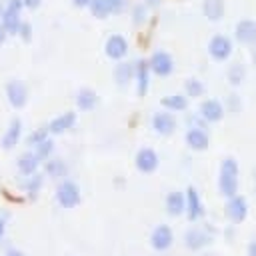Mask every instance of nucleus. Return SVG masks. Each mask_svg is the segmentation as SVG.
<instances>
[{
    "instance_id": "nucleus-13",
    "label": "nucleus",
    "mask_w": 256,
    "mask_h": 256,
    "mask_svg": "<svg viewBox=\"0 0 256 256\" xmlns=\"http://www.w3.org/2000/svg\"><path fill=\"white\" fill-rule=\"evenodd\" d=\"M224 112H226L224 110V104L220 100H216V98L204 100L200 104V110H198V114H200V118L204 122H220L224 118Z\"/></svg>"
},
{
    "instance_id": "nucleus-16",
    "label": "nucleus",
    "mask_w": 256,
    "mask_h": 256,
    "mask_svg": "<svg viewBox=\"0 0 256 256\" xmlns=\"http://www.w3.org/2000/svg\"><path fill=\"white\" fill-rule=\"evenodd\" d=\"M150 64L148 60H138L134 62V80H136V94L138 96H146L148 86H150Z\"/></svg>"
},
{
    "instance_id": "nucleus-43",
    "label": "nucleus",
    "mask_w": 256,
    "mask_h": 256,
    "mask_svg": "<svg viewBox=\"0 0 256 256\" xmlns=\"http://www.w3.org/2000/svg\"><path fill=\"white\" fill-rule=\"evenodd\" d=\"M252 62L256 64V44H254V48H252Z\"/></svg>"
},
{
    "instance_id": "nucleus-15",
    "label": "nucleus",
    "mask_w": 256,
    "mask_h": 256,
    "mask_svg": "<svg viewBox=\"0 0 256 256\" xmlns=\"http://www.w3.org/2000/svg\"><path fill=\"white\" fill-rule=\"evenodd\" d=\"M186 216L188 220H200L204 216V204H202V198L198 194V190L194 186H188L186 188Z\"/></svg>"
},
{
    "instance_id": "nucleus-42",
    "label": "nucleus",
    "mask_w": 256,
    "mask_h": 256,
    "mask_svg": "<svg viewBox=\"0 0 256 256\" xmlns=\"http://www.w3.org/2000/svg\"><path fill=\"white\" fill-rule=\"evenodd\" d=\"M160 0H146V6H158Z\"/></svg>"
},
{
    "instance_id": "nucleus-34",
    "label": "nucleus",
    "mask_w": 256,
    "mask_h": 256,
    "mask_svg": "<svg viewBox=\"0 0 256 256\" xmlns=\"http://www.w3.org/2000/svg\"><path fill=\"white\" fill-rule=\"evenodd\" d=\"M18 36L22 38V42H30L32 40V24L30 22H22L20 30H18Z\"/></svg>"
},
{
    "instance_id": "nucleus-9",
    "label": "nucleus",
    "mask_w": 256,
    "mask_h": 256,
    "mask_svg": "<svg viewBox=\"0 0 256 256\" xmlns=\"http://www.w3.org/2000/svg\"><path fill=\"white\" fill-rule=\"evenodd\" d=\"M6 98L12 108H24L28 102V88L20 80H10L6 84Z\"/></svg>"
},
{
    "instance_id": "nucleus-26",
    "label": "nucleus",
    "mask_w": 256,
    "mask_h": 256,
    "mask_svg": "<svg viewBox=\"0 0 256 256\" xmlns=\"http://www.w3.org/2000/svg\"><path fill=\"white\" fill-rule=\"evenodd\" d=\"M44 172H46V176H50V178H64L66 176V172H68V166H66V162L64 160H60V158H48L46 160V164H44Z\"/></svg>"
},
{
    "instance_id": "nucleus-20",
    "label": "nucleus",
    "mask_w": 256,
    "mask_h": 256,
    "mask_svg": "<svg viewBox=\"0 0 256 256\" xmlns=\"http://www.w3.org/2000/svg\"><path fill=\"white\" fill-rule=\"evenodd\" d=\"M20 136H22V122H20L18 118H14V120H10L6 132H4V136H2V140H0L2 148H4V150L14 148V146L20 142Z\"/></svg>"
},
{
    "instance_id": "nucleus-21",
    "label": "nucleus",
    "mask_w": 256,
    "mask_h": 256,
    "mask_svg": "<svg viewBox=\"0 0 256 256\" xmlns=\"http://www.w3.org/2000/svg\"><path fill=\"white\" fill-rule=\"evenodd\" d=\"M202 12H204L206 20H210V22H220V20L224 18V12H226L224 0H204V2H202Z\"/></svg>"
},
{
    "instance_id": "nucleus-19",
    "label": "nucleus",
    "mask_w": 256,
    "mask_h": 256,
    "mask_svg": "<svg viewBox=\"0 0 256 256\" xmlns=\"http://www.w3.org/2000/svg\"><path fill=\"white\" fill-rule=\"evenodd\" d=\"M184 244H186L188 250H194L196 252V250H202L204 246L210 244V236L204 230H200V228H190L184 234Z\"/></svg>"
},
{
    "instance_id": "nucleus-22",
    "label": "nucleus",
    "mask_w": 256,
    "mask_h": 256,
    "mask_svg": "<svg viewBox=\"0 0 256 256\" xmlns=\"http://www.w3.org/2000/svg\"><path fill=\"white\" fill-rule=\"evenodd\" d=\"M38 164H40V160H38V156H36L34 152H24V154H20V156H18V160H16L18 172H20L22 176L36 174Z\"/></svg>"
},
{
    "instance_id": "nucleus-37",
    "label": "nucleus",
    "mask_w": 256,
    "mask_h": 256,
    "mask_svg": "<svg viewBox=\"0 0 256 256\" xmlns=\"http://www.w3.org/2000/svg\"><path fill=\"white\" fill-rule=\"evenodd\" d=\"M90 2H92V0H72V4H74L76 8H88Z\"/></svg>"
},
{
    "instance_id": "nucleus-14",
    "label": "nucleus",
    "mask_w": 256,
    "mask_h": 256,
    "mask_svg": "<svg viewBox=\"0 0 256 256\" xmlns=\"http://www.w3.org/2000/svg\"><path fill=\"white\" fill-rule=\"evenodd\" d=\"M76 118H78L76 112L68 110V112H62V114H58L56 118H52L46 128H48V132H50L52 136H60V134H64V132H68V130L74 128Z\"/></svg>"
},
{
    "instance_id": "nucleus-17",
    "label": "nucleus",
    "mask_w": 256,
    "mask_h": 256,
    "mask_svg": "<svg viewBox=\"0 0 256 256\" xmlns=\"http://www.w3.org/2000/svg\"><path fill=\"white\" fill-rule=\"evenodd\" d=\"M186 146L190 148V150H196V152H202V150H206L208 148V144H210V138H208V134H206V130L204 128H188L186 130Z\"/></svg>"
},
{
    "instance_id": "nucleus-44",
    "label": "nucleus",
    "mask_w": 256,
    "mask_h": 256,
    "mask_svg": "<svg viewBox=\"0 0 256 256\" xmlns=\"http://www.w3.org/2000/svg\"><path fill=\"white\" fill-rule=\"evenodd\" d=\"M2 12H4V6H2V4H0V16H2Z\"/></svg>"
},
{
    "instance_id": "nucleus-31",
    "label": "nucleus",
    "mask_w": 256,
    "mask_h": 256,
    "mask_svg": "<svg viewBox=\"0 0 256 256\" xmlns=\"http://www.w3.org/2000/svg\"><path fill=\"white\" fill-rule=\"evenodd\" d=\"M52 152H54V142H52V138H48V140H44L42 144L34 146V154L38 156L40 162H42V160H48V158L52 156Z\"/></svg>"
},
{
    "instance_id": "nucleus-6",
    "label": "nucleus",
    "mask_w": 256,
    "mask_h": 256,
    "mask_svg": "<svg viewBox=\"0 0 256 256\" xmlns=\"http://www.w3.org/2000/svg\"><path fill=\"white\" fill-rule=\"evenodd\" d=\"M224 212H226V218L234 224H240L246 220L248 216V202L244 196H232V198H226V206H224Z\"/></svg>"
},
{
    "instance_id": "nucleus-11",
    "label": "nucleus",
    "mask_w": 256,
    "mask_h": 256,
    "mask_svg": "<svg viewBox=\"0 0 256 256\" xmlns=\"http://www.w3.org/2000/svg\"><path fill=\"white\" fill-rule=\"evenodd\" d=\"M234 38L244 46H254L256 44V20L242 18L234 28Z\"/></svg>"
},
{
    "instance_id": "nucleus-7",
    "label": "nucleus",
    "mask_w": 256,
    "mask_h": 256,
    "mask_svg": "<svg viewBox=\"0 0 256 256\" xmlns=\"http://www.w3.org/2000/svg\"><path fill=\"white\" fill-rule=\"evenodd\" d=\"M104 52H106V56L110 60L120 62L128 54V40L122 34H112V36H108V40L104 44Z\"/></svg>"
},
{
    "instance_id": "nucleus-18",
    "label": "nucleus",
    "mask_w": 256,
    "mask_h": 256,
    "mask_svg": "<svg viewBox=\"0 0 256 256\" xmlns=\"http://www.w3.org/2000/svg\"><path fill=\"white\" fill-rule=\"evenodd\" d=\"M164 206H166V212L170 216H180L186 212V194H182L180 190H172L166 194V200H164Z\"/></svg>"
},
{
    "instance_id": "nucleus-33",
    "label": "nucleus",
    "mask_w": 256,
    "mask_h": 256,
    "mask_svg": "<svg viewBox=\"0 0 256 256\" xmlns=\"http://www.w3.org/2000/svg\"><path fill=\"white\" fill-rule=\"evenodd\" d=\"M132 22L134 24H142V22H146V14H148V6L146 4H136L134 6V10H132Z\"/></svg>"
},
{
    "instance_id": "nucleus-12",
    "label": "nucleus",
    "mask_w": 256,
    "mask_h": 256,
    "mask_svg": "<svg viewBox=\"0 0 256 256\" xmlns=\"http://www.w3.org/2000/svg\"><path fill=\"white\" fill-rule=\"evenodd\" d=\"M152 130H154L156 134H160V136H170V134H174V130H176V118H174V114L168 112V110L156 112V114L152 116Z\"/></svg>"
},
{
    "instance_id": "nucleus-30",
    "label": "nucleus",
    "mask_w": 256,
    "mask_h": 256,
    "mask_svg": "<svg viewBox=\"0 0 256 256\" xmlns=\"http://www.w3.org/2000/svg\"><path fill=\"white\" fill-rule=\"evenodd\" d=\"M244 76H246V68H244V64H232V66L228 68V82H230L232 86L242 84Z\"/></svg>"
},
{
    "instance_id": "nucleus-3",
    "label": "nucleus",
    "mask_w": 256,
    "mask_h": 256,
    "mask_svg": "<svg viewBox=\"0 0 256 256\" xmlns=\"http://www.w3.org/2000/svg\"><path fill=\"white\" fill-rule=\"evenodd\" d=\"M56 202L62 208H76L80 204V188L72 180H62L56 188Z\"/></svg>"
},
{
    "instance_id": "nucleus-8",
    "label": "nucleus",
    "mask_w": 256,
    "mask_h": 256,
    "mask_svg": "<svg viewBox=\"0 0 256 256\" xmlns=\"http://www.w3.org/2000/svg\"><path fill=\"white\" fill-rule=\"evenodd\" d=\"M172 242H174V232L168 224H158L150 234V246L158 252L168 250L172 246Z\"/></svg>"
},
{
    "instance_id": "nucleus-4",
    "label": "nucleus",
    "mask_w": 256,
    "mask_h": 256,
    "mask_svg": "<svg viewBox=\"0 0 256 256\" xmlns=\"http://www.w3.org/2000/svg\"><path fill=\"white\" fill-rule=\"evenodd\" d=\"M232 50H234L232 48V40L228 36H224V34H214L210 38V42H208V54L216 62L228 60L232 56Z\"/></svg>"
},
{
    "instance_id": "nucleus-25",
    "label": "nucleus",
    "mask_w": 256,
    "mask_h": 256,
    "mask_svg": "<svg viewBox=\"0 0 256 256\" xmlns=\"http://www.w3.org/2000/svg\"><path fill=\"white\" fill-rule=\"evenodd\" d=\"M114 80L118 84H128L130 80H134V62H126V60H120L114 68Z\"/></svg>"
},
{
    "instance_id": "nucleus-28",
    "label": "nucleus",
    "mask_w": 256,
    "mask_h": 256,
    "mask_svg": "<svg viewBox=\"0 0 256 256\" xmlns=\"http://www.w3.org/2000/svg\"><path fill=\"white\" fill-rule=\"evenodd\" d=\"M88 8H90L92 16H94V18H98V20H104V18H108V16L112 14L110 0H92Z\"/></svg>"
},
{
    "instance_id": "nucleus-10",
    "label": "nucleus",
    "mask_w": 256,
    "mask_h": 256,
    "mask_svg": "<svg viewBox=\"0 0 256 256\" xmlns=\"http://www.w3.org/2000/svg\"><path fill=\"white\" fill-rule=\"evenodd\" d=\"M158 152L154 148H140L134 156V164L142 174H152L158 168Z\"/></svg>"
},
{
    "instance_id": "nucleus-35",
    "label": "nucleus",
    "mask_w": 256,
    "mask_h": 256,
    "mask_svg": "<svg viewBox=\"0 0 256 256\" xmlns=\"http://www.w3.org/2000/svg\"><path fill=\"white\" fill-rule=\"evenodd\" d=\"M110 6H112V14H118L126 8V0H110Z\"/></svg>"
},
{
    "instance_id": "nucleus-40",
    "label": "nucleus",
    "mask_w": 256,
    "mask_h": 256,
    "mask_svg": "<svg viewBox=\"0 0 256 256\" xmlns=\"http://www.w3.org/2000/svg\"><path fill=\"white\" fill-rule=\"evenodd\" d=\"M4 256H26L22 250H16V248H10V250H6V254Z\"/></svg>"
},
{
    "instance_id": "nucleus-24",
    "label": "nucleus",
    "mask_w": 256,
    "mask_h": 256,
    "mask_svg": "<svg viewBox=\"0 0 256 256\" xmlns=\"http://www.w3.org/2000/svg\"><path fill=\"white\" fill-rule=\"evenodd\" d=\"M162 108L168 110V112H182L188 108V96L184 94H168L160 100Z\"/></svg>"
},
{
    "instance_id": "nucleus-41",
    "label": "nucleus",
    "mask_w": 256,
    "mask_h": 256,
    "mask_svg": "<svg viewBox=\"0 0 256 256\" xmlns=\"http://www.w3.org/2000/svg\"><path fill=\"white\" fill-rule=\"evenodd\" d=\"M4 232H6V222H4L2 218H0V238L4 236Z\"/></svg>"
},
{
    "instance_id": "nucleus-23",
    "label": "nucleus",
    "mask_w": 256,
    "mask_h": 256,
    "mask_svg": "<svg viewBox=\"0 0 256 256\" xmlns=\"http://www.w3.org/2000/svg\"><path fill=\"white\" fill-rule=\"evenodd\" d=\"M98 104V94L92 90V88H80L78 94H76V106L82 110V112H90L94 110Z\"/></svg>"
},
{
    "instance_id": "nucleus-27",
    "label": "nucleus",
    "mask_w": 256,
    "mask_h": 256,
    "mask_svg": "<svg viewBox=\"0 0 256 256\" xmlns=\"http://www.w3.org/2000/svg\"><path fill=\"white\" fill-rule=\"evenodd\" d=\"M40 188H42V176L36 172V174H30V176H24V182H22V190L30 196V198H34L38 192H40Z\"/></svg>"
},
{
    "instance_id": "nucleus-1",
    "label": "nucleus",
    "mask_w": 256,
    "mask_h": 256,
    "mask_svg": "<svg viewBox=\"0 0 256 256\" xmlns=\"http://www.w3.org/2000/svg\"><path fill=\"white\" fill-rule=\"evenodd\" d=\"M238 162L236 158L228 156L220 162V174H218V190L224 198H232L238 194Z\"/></svg>"
},
{
    "instance_id": "nucleus-32",
    "label": "nucleus",
    "mask_w": 256,
    "mask_h": 256,
    "mask_svg": "<svg viewBox=\"0 0 256 256\" xmlns=\"http://www.w3.org/2000/svg\"><path fill=\"white\" fill-rule=\"evenodd\" d=\"M48 138H50L48 128H36V130L28 136V144H30V146H38V144H42V142L48 140Z\"/></svg>"
},
{
    "instance_id": "nucleus-5",
    "label": "nucleus",
    "mask_w": 256,
    "mask_h": 256,
    "mask_svg": "<svg viewBox=\"0 0 256 256\" xmlns=\"http://www.w3.org/2000/svg\"><path fill=\"white\" fill-rule=\"evenodd\" d=\"M148 64H150L152 74H156V76H160V78H166V76H170V74L174 72V60H172V56H170L168 52H164V50L152 52L150 58H148Z\"/></svg>"
},
{
    "instance_id": "nucleus-39",
    "label": "nucleus",
    "mask_w": 256,
    "mask_h": 256,
    "mask_svg": "<svg viewBox=\"0 0 256 256\" xmlns=\"http://www.w3.org/2000/svg\"><path fill=\"white\" fill-rule=\"evenodd\" d=\"M6 38H8V32H6V28H4L2 22H0V46L6 42Z\"/></svg>"
},
{
    "instance_id": "nucleus-38",
    "label": "nucleus",
    "mask_w": 256,
    "mask_h": 256,
    "mask_svg": "<svg viewBox=\"0 0 256 256\" xmlns=\"http://www.w3.org/2000/svg\"><path fill=\"white\" fill-rule=\"evenodd\" d=\"M246 254H248V256H256V240H252V242L248 244V248H246Z\"/></svg>"
},
{
    "instance_id": "nucleus-29",
    "label": "nucleus",
    "mask_w": 256,
    "mask_h": 256,
    "mask_svg": "<svg viewBox=\"0 0 256 256\" xmlns=\"http://www.w3.org/2000/svg\"><path fill=\"white\" fill-rule=\"evenodd\" d=\"M204 92H206V86H204L202 80H198V78H188V80L184 82V94H186L188 98H200V96H204Z\"/></svg>"
},
{
    "instance_id": "nucleus-2",
    "label": "nucleus",
    "mask_w": 256,
    "mask_h": 256,
    "mask_svg": "<svg viewBox=\"0 0 256 256\" xmlns=\"http://www.w3.org/2000/svg\"><path fill=\"white\" fill-rule=\"evenodd\" d=\"M22 8H24L22 0H6L4 12H2V16H0V22H2V26L6 28L8 36H18L20 24L24 22V20L20 18Z\"/></svg>"
},
{
    "instance_id": "nucleus-36",
    "label": "nucleus",
    "mask_w": 256,
    "mask_h": 256,
    "mask_svg": "<svg viewBox=\"0 0 256 256\" xmlns=\"http://www.w3.org/2000/svg\"><path fill=\"white\" fill-rule=\"evenodd\" d=\"M22 4H24V8H28V10H36V8H40L42 0H22Z\"/></svg>"
}]
</instances>
